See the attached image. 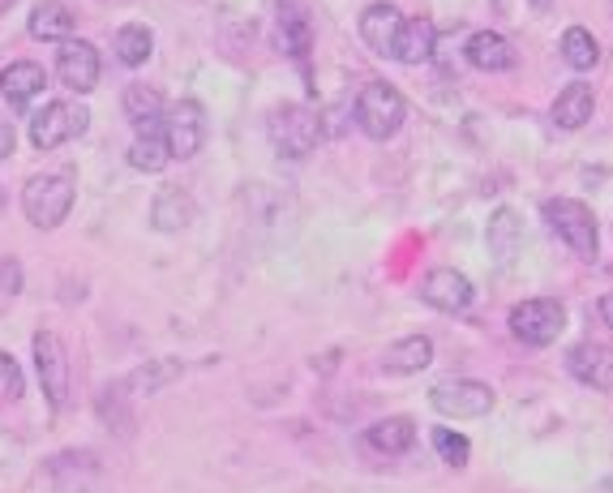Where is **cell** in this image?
Masks as SVG:
<instances>
[{"mask_svg": "<svg viewBox=\"0 0 613 493\" xmlns=\"http://www.w3.org/2000/svg\"><path fill=\"white\" fill-rule=\"evenodd\" d=\"M404 116H408V103H404V95L395 87H386V82H369L357 95V125L360 134L373 138V142L395 138L400 125H404Z\"/></svg>", "mask_w": 613, "mask_h": 493, "instance_id": "6da1fadb", "label": "cell"}, {"mask_svg": "<svg viewBox=\"0 0 613 493\" xmlns=\"http://www.w3.org/2000/svg\"><path fill=\"white\" fill-rule=\"evenodd\" d=\"M270 142L288 159H305L322 142V121L305 103H284L270 112Z\"/></svg>", "mask_w": 613, "mask_h": 493, "instance_id": "7a4b0ae2", "label": "cell"}, {"mask_svg": "<svg viewBox=\"0 0 613 493\" xmlns=\"http://www.w3.org/2000/svg\"><path fill=\"white\" fill-rule=\"evenodd\" d=\"M566 326V309L563 300L554 296H532V300H519L511 309V335L528 347H550Z\"/></svg>", "mask_w": 613, "mask_h": 493, "instance_id": "3957f363", "label": "cell"}, {"mask_svg": "<svg viewBox=\"0 0 613 493\" xmlns=\"http://www.w3.org/2000/svg\"><path fill=\"white\" fill-rule=\"evenodd\" d=\"M545 223H550L554 237L566 241L579 257H597L601 237H597V219H592V210H588L583 202H575V197H550V202H545Z\"/></svg>", "mask_w": 613, "mask_h": 493, "instance_id": "277c9868", "label": "cell"}, {"mask_svg": "<svg viewBox=\"0 0 613 493\" xmlns=\"http://www.w3.org/2000/svg\"><path fill=\"white\" fill-rule=\"evenodd\" d=\"M73 206V181L60 176V172H48V176H31L26 190H22V210L35 228H56L65 223Z\"/></svg>", "mask_w": 613, "mask_h": 493, "instance_id": "5b68a950", "label": "cell"}, {"mask_svg": "<svg viewBox=\"0 0 613 493\" xmlns=\"http://www.w3.org/2000/svg\"><path fill=\"white\" fill-rule=\"evenodd\" d=\"M86 121H91L86 107H73L65 99H51V103H44V112L31 116V142L39 150L65 147V142H73V138L86 134Z\"/></svg>", "mask_w": 613, "mask_h": 493, "instance_id": "8992f818", "label": "cell"}, {"mask_svg": "<svg viewBox=\"0 0 613 493\" xmlns=\"http://www.w3.org/2000/svg\"><path fill=\"white\" fill-rule=\"evenodd\" d=\"M429 403L451 421H476V416L494 412V391L472 378H447L429 391Z\"/></svg>", "mask_w": 613, "mask_h": 493, "instance_id": "52a82bcc", "label": "cell"}, {"mask_svg": "<svg viewBox=\"0 0 613 493\" xmlns=\"http://www.w3.org/2000/svg\"><path fill=\"white\" fill-rule=\"evenodd\" d=\"M163 142H167V154L172 159H194L206 142V121H203V107L194 99L176 103L167 116H163Z\"/></svg>", "mask_w": 613, "mask_h": 493, "instance_id": "ba28073f", "label": "cell"}, {"mask_svg": "<svg viewBox=\"0 0 613 493\" xmlns=\"http://www.w3.org/2000/svg\"><path fill=\"white\" fill-rule=\"evenodd\" d=\"M56 73H60V82H65L69 91L91 95L95 82H100V51H95V44H86V39H65L60 51H56Z\"/></svg>", "mask_w": 613, "mask_h": 493, "instance_id": "9c48e42d", "label": "cell"}, {"mask_svg": "<svg viewBox=\"0 0 613 493\" xmlns=\"http://www.w3.org/2000/svg\"><path fill=\"white\" fill-rule=\"evenodd\" d=\"M31 347H35V369H39L48 403L51 408H65V394H69V356H65V347H60V340L51 331H39Z\"/></svg>", "mask_w": 613, "mask_h": 493, "instance_id": "30bf717a", "label": "cell"}, {"mask_svg": "<svg viewBox=\"0 0 613 493\" xmlns=\"http://www.w3.org/2000/svg\"><path fill=\"white\" fill-rule=\"evenodd\" d=\"M472 296H476L472 293V279L463 271H455V266H438L420 284V300L433 305V309H442V313H463L472 305Z\"/></svg>", "mask_w": 613, "mask_h": 493, "instance_id": "8fae6325", "label": "cell"}, {"mask_svg": "<svg viewBox=\"0 0 613 493\" xmlns=\"http://www.w3.org/2000/svg\"><path fill=\"white\" fill-rule=\"evenodd\" d=\"M566 365H570V374H575L583 387H592V391H613V347L579 344V347H570Z\"/></svg>", "mask_w": 613, "mask_h": 493, "instance_id": "7c38bea8", "label": "cell"}, {"mask_svg": "<svg viewBox=\"0 0 613 493\" xmlns=\"http://www.w3.org/2000/svg\"><path fill=\"white\" fill-rule=\"evenodd\" d=\"M433 51H438V26L429 18H404V26L391 44V56L400 65H425V60H433Z\"/></svg>", "mask_w": 613, "mask_h": 493, "instance_id": "4fadbf2b", "label": "cell"}, {"mask_svg": "<svg viewBox=\"0 0 613 493\" xmlns=\"http://www.w3.org/2000/svg\"><path fill=\"white\" fill-rule=\"evenodd\" d=\"M194 219H198V202L189 197V190L167 185V190H159V194H154L151 223L159 228V232H185Z\"/></svg>", "mask_w": 613, "mask_h": 493, "instance_id": "5bb4252c", "label": "cell"}, {"mask_svg": "<svg viewBox=\"0 0 613 493\" xmlns=\"http://www.w3.org/2000/svg\"><path fill=\"white\" fill-rule=\"evenodd\" d=\"M400 26H404V13L395 4H386V0H378V4H369L360 13V39L378 51V56H391V44H395Z\"/></svg>", "mask_w": 613, "mask_h": 493, "instance_id": "9a60e30c", "label": "cell"}, {"mask_svg": "<svg viewBox=\"0 0 613 493\" xmlns=\"http://www.w3.org/2000/svg\"><path fill=\"white\" fill-rule=\"evenodd\" d=\"M463 56H467V65L481 69V73H507L514 65V48L498 35V31H476V35L467 39Z\"/></svg>", "mask_w": 613, "mask_h": 493, "instance_id": "2e32d148", "label": "cell"}, {"mask_svg": "<svg viewBox=\"0 0 613 493\" xmlns=\"http://www.w3.org/2000/svg\"><path fill=\"white\" fill-rule=\"evenodd\" d=\"M73 26H78V18H73V9H69L65 0H39V4L31 9V35L44 39V44H65V39H73Z\"/></svg>", "mask_w": 613, "mask_h": 493, "instance_id": "e0dca14e", "label": "cell"}, {"mask_svg": "<svg viewBox=\"0 0 613 493\" xmlns=\"http://www.w3.org/2000/svg\"><path fill=\"white\" fill-rule=\"evenodd\" d=\"M44 87H48V73H44V65H35V60H13V65L0 73V95L9 99L13 107H26Z\"/></svg>", "mask_w": 613, "mask_h": 493, "instance_id": "ac0fdd59", "label": "cell"}, {"mask_svg": "<svg viewBox=\"0 0 613 493\" xmlns=\"http://www.w3.org/2000/svg\"><path fill=\"white\" fill-rule=\"evenodd\" d=\"M120 107H125V116H129V125H134L138 134H151L154 125H163V99H159V91L147 87V82H129Z\"/></svg>", "mask_w": 613, "mask_h": 493, "instance_id": "d6986e66", "label": "cell"}, {"mask_svg": "<svg viewBox=\"0 0 613 493\" xmlns=\"http://www.w3.org/2000/svg\"><path fill=\"white\" fill-rule=\"evenodd\" d=\"M592 112H597V95L583 82H570L563 95L554 99V125H563V129H583L592 121Z\"/></svg>", "mask_w": 613, "mask_h": 493, "instance_id": "ffe728a7", "label": "cell"}, {"mask_svg": "<svg viewBox=\"0 0 613 493\" xmlns=\"http://www.w3.org/2000/svg\"><path fill=\"white\" fill-rule=\"evenodd\" d=\"M429 365H433V344L425 335H408V340L386 347V356H382V369L386 374H420Z\"/></svg>", "mask_w": 613, "mask_h": 493, "instance_id": "44dd1931", "label": "cell"}, {"mask_svg": "<svg viewBox=\"0 0 613 493\" xmlns=\"http://www.w3.org/2000/svg\"><path fill=\"white\" fill-rule=\"evenodd\" d=\"M365 443L373 446L378 455H404L412 443H416V425L408 416H386V421H373Z\"/></svg>", "mask_w": 613, "mask_h": 493, "instance_id": "7402d4cb", "label": "cell"}, {"mask_svg": "<svg viewBox=\"0 0 613 493\" xmlns=\"http://www.w3.org/2000/svg\"><path fill=\"white\" fill-rule=\"evenodd\" d=\"M112 48H116V60H120V65H129V69L147 65V60H151V51H154L151 26H142V22L120 26V31H116V39H112Z\"/></svg>", "mask_w": 613, "mask_h": 493, "instance_id": "603a6c76", "label": "cell"}, {"mask_svg": "<svg viewBox=\"0 0 613 493\" xmlns=\"http://www.w3.org/2000/svg\"><path fill=\"white\" fill-rule=\"evenodd\" d=\"M172 378H181V360H172V356H163V360H151V365H142L138 374H129L125 378V387L134 394H154L163 391Z\"/></svg>", "mask_w": 613, "mask_h": 493, "instance_id": "cb8c5ba5", "label": "cell"}, {"mask_svg": "<svg viewBox=\"0 0 613 493\" xmlns=\"http://www.w3.org/2000/svg\"><path fill=\"white\" fill-rule=\"evenodd\" d=\"M129 163L138 168V172H163L167 163H172V154H167V142H163V134L151 129V134H138V142L129 147Z\"/></svg>", "mask_w": 613, "mask_h": 493, "instance_id": "d4e9b609", "label": "cell"}, {"mask_svg": "<svg viewBox=\"0 0 613 493\" xmlns=\"http://www.w3.org/2000/svg\"><path fill=\"white\" fill-rule=\"evenodd\" d=\"M275 39H279V48L288 51L292 60H305L309 44H313L305 13H284V18H279V31H275Z\"/></svg>", "mask_w": 613, "mask_h": 493, "instance_id": "484cf974", "label": "cell"}, {"mask_svg": "<svg viewBox=\"0 0 613 493\" xmlns=\"http://www.w3.org/2000/svg\"><path fill=\"white\" fill-rule=\"evenodd\" d=\"M563 60L570 65V69H592L597 60H601V48H597V39L583 31V26H570L563 35Z\"/></svg>", "mask_w": 613, "mask_h": 493, "instance_id": "4316f807", "label": "cell"}, {"mask_svg": "<svg viewBox=\"0 0 613 493\" xmlns=\"http://www.w3.org/2000/svg\"><path fill=\"white\" fill-rule=\"evenodd\" d=\"M489 249H494L498 262H511L514 249H519V219H514V210H507V206L489 223Z\"/></svg>", "mask_w": 613, "mask_h": 493, "instance_id": "83f0119b", "label": "cell"}, {"mask_svg": "<svg viewBox=\"0 0 613 493\" xmlns=\"http://www.w3.org/2000/svg\"><path fill=\"white\" fill-rule=\"evenodd\" d=\"M433 450L451 463V468H463L467 463V455H472V446H467V438L463 434H455V429H433Z\"/></svg>", "mask_w": 613, "mask_h": 493, "instance_id": "f1b7e54d", "label": "cell"}, {"mask_svg": "<svg viewBox=\"0 0 613 493\" xmlns=\"http://www.w3.org/2000/svg\"><path fill=\"white\" fill-rule=\"evenodd\" d=\"M26 394V378H22V369H18V360L9 356V352H0V399H22Z\"/></svg>", "mask_w": 613, "mask_h": 493, "instance_id": "f546056e", "label": "cell"}, {"mask_svg": "<svg viewBox=\"0 0 613 493\" xmlns=\"http://www.w3.org/2000/svg\"><path fill=\"white\" fill-rule=\"evenodd\" d=\"M13 142H18V138H13V125H9V121H0V163L13 154Z\"/></svg>", "mask_w": 613, "mask_h": 493, "instance_id": "4dcf8cb0", "label": "cell"}, {"mask_svg": "<svg viewBox=\"0 0 613 493\" xmlns=\"http://www.w3.org/2000/svg\"><path fill=\"white\" fill-rule=\"evenodd\" d=\"M0 279L9 284V293H18V288H22V275H18V266H13V262H9V266H0Z\"/></svg>", "mask_w": 613, "mask_h": 493, "instance_id": "1f68e13d", "label": "cell"}, {"mask_svg": "<svg viewBox=\"0 0 613 493\" xmlns=\"http://www.w3.org/2000/svg\"><path fill=\"white\" fill-rule=\"evenodd\" d=\"M601 318H605V326L613 331V293H610V296H601Z\"/></svg>", "mask_w": 613, "mask_h": 493, "instance_id": "d6a6232c", "label": "cell"}, {"mask_svg": "<svg viewBox=\"0 0 613 493\" xmlns=\"http://www.w3.org/2000/svg\"><path fill=\"white\" fill-rule=\"evenodd\" d=\"M13 9V0H0V13H9Z\"/></svg>", "mask_w": 613, "mask_h": 493, "instance_id": "836d02e7", "label": "cell"}, {"mask_svg": "<svg viewBox=\"0 0 613 493\" xmlns=\"http://www.w3.org/2000/svg\"><path fill=\"white\" fill-rule=\"evenodd\" d=\"M0 210H4V190H0Z\"/></svg>", "mask_w": 613, "mask_h": 493, "instance_id": "e575fe53", "label": "cell"}, {"mask_svg": "<svg viewBox=\"0 0 613 493\" xmlns=\"http://www.w3.org/2000/svg\"><path fill=\"white\" fill-rule=\"evenodd\" d=\"M541 4H545V0H541Z\"/></svg>", "mask_w": 613, "mask_h": 493, "instance_id": "d590c367", "label": "cell"}]
</instances>
